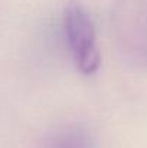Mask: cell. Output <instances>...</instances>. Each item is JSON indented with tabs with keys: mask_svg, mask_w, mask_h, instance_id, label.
<instances>
[{
	"mask_svg": "<svg viewBox=\"0 0 147 148\" xmlns=\"http://www.w3.org/2000/svg\"><path fill=\"white\" fill-rule=\"evenodd\" d=\"M63 27L75 66L85 75L95 73L101 62L97 33L91 16L79 3L71 1L65 7Z\"/></svg>",
	"mask_w": 147,
	"mask_h": 148,
	"instance_id": "6da1fadb",
	"label": "cell"
},
{
	"mask_svg": "<svg viewBox=\"0 0 147 148\" xmlns=\"http://www.w3.org/2000/svg\"><path fill=\"white\" fill-rule=\"evenodd\" d=\"M43 148H91V143L84 130L68 128L55 134Z\"/></svg>",
	"mask_w": 147,
	"mask_h": 148,
	"instance_id": "7a4b0ae2",
	"label": "cell"
}]
</instances>
